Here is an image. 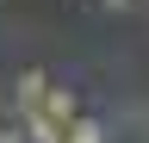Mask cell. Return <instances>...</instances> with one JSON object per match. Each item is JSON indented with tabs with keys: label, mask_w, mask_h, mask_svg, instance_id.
<instances>
[{
	"label": "cell",
	"mask_w": 149,
	"mask_h": 143,
	"mask_svg": "<svg viewBox=\"0 0 149 143\" xmlns=\"http://www.w3.org/2000/svg\"><path fill=\"white\" fill-rule=\"evenodd\" d=\"M100 6H130V0H100Z\"/></svg>",
	"instance_id": "3"
},
{
	"label": "cell",
	"mask_w": 149,
	"mask_h": 143,
	"mask_svg": "<svg viewBox=\"0 0 149 143\" xmlns=\"http://www.w3.org/2000/svg\"><path fill=\"white\" fill-rule=\"evenodd\" d=\"M44 112H50L56 124L81 118V93H74V87H56V81H50V93H44Z\"/></svg>",
	"instance_id": "1"
},
{
	"label": "cell",
	"mask_w": 149,
	"mask_h": 143,
	"mask_svg": "<svg viewBox=\"0 0 149 143\" xmlns=\"http://www.w3.org/2000/svg\"><path fill=\"white\" fill-rule=\"evenodd\" d=\"M44 93H50V75H44V68H25V75H19V112L44 106Z\"/></svg>",
	"instance_id": "2"
}]
</instances>
